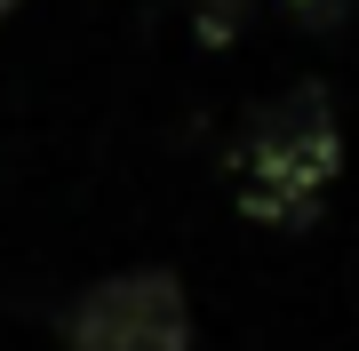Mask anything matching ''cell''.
<instances>
[{
    "label": "cell",
    "instance_id": "3",
    "mask_svg": "<svg viewBox=\"0 0 359 351\" xmlns=\"http://www.w3.org/2000/svg\"><path fill=\"white\" fill-rule=\"evenodd\" d=\"M192 16H200L208 40H231V32L248 25V0H192Z\"/></svg>",
    "mask_w": 359,
    "mask_h": 351
},
{
    "label": "cell",
    "instance_id": "2",
    "mask_svg": "<svg viewBox=\"0 0 359 351\" xmlns=\"http://www.w3.org/2000/svg\"><path fill=\"white\" fill-rule=\"evenodd\" d=\"M65 351H192V296L160 263L112 272L65 312Z\"/></svg>",
    "mask_w": 359,
    "mask_h": 351
},
{
    "label": "cell",
    "instance_id": "4",
    "mask_svg": "<svg viewBox=\"0 0 359 351\" xmlns=\"http://www.w3.org/2000/svg\"><path fill=\"white\" fill-rule=\"evenodd\" d=\"M8 8H16V0H0V16H8Z\"/></svg>",
    "mask_w": 359,
    "mask_h": 351
},
{
    "label": "cell",
    "instance_id": "1",
    "mask_svg": "<svg viewBox=\"0 0 359 351\" xmlns=\"http://www.w3.org/2000/svg\"><path fill=\"white\" fill-rule=\"evenodd\" d=\"M344 168V128H335L327 88H280L271 104H256L240 120L231 144V184H240V208L264 223H304L320 208V192Z\"/></svg>",
    "mask_w": 359,
    "mask_h": 351
}]
</instances>
